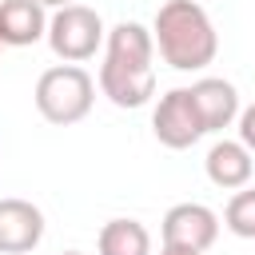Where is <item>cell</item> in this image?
<instances>
[{
    "instance_id": "9a60e30c",
    "label": "cell",
    "mask_w": 255,
    "mask_h": 255,
    "mask_svg": "<svg viewBox=\"0 0 255 255\" xmlns=\"http://www.w3.org/2000/svg\"><path fill=\"white\" fill-rule=\"evenodd\" d=\"M159 255H195V251H175V247H163Z\"/></svg>"
},
{
    "instance_id": "7c38bea8",
    "label": "cell",
    "mask_w": 255,
    "mask_h": 255,
    "mask_svg": "<svg viewBox=\"0 0 255 255\" xmlns=\"http://www.w3.org/2000/svg\"><path fill=\"white\" fill-rule=\"evenodd\" d=\"M100 255H151V235L135 219H112L100 227Z\"/></svg>"
},
{
    "instance_id": "9c48e42d",
    "label": "cell",
    "mask_w": 255,
    "mask_h": 255,
    "mask_svg": "<svg viewBox=\"0 0 255 255\" xmlns=\"http://www.w3.org/2000/svg\"><path fill=\"white\" fill-rule=\"evenodd\" d=\"M44 32H48V20L36 0H4L0 4V44L24 48V44H36Z\"/></svg>"
},
{
    "instance_id": "4fadbf2b",
    "label": "cell",
    "mask_w": 255,
    "mask_h": 255,
    "mask_svg": "<svg viewBox=\"0 0 255 255\" xmlns=\"http://www.w3.org/2000/svg\"><path fill=\"white\" fill-rule=\"evenodd\" d=\"M227 231L239 235V239H255V191H235L227 199Z\"/></svg>"
},
{
    "instance_id": "8fae6325",
    "label": "cell",
    "mask_w": 255,
    "mask_h": 255,
    "mask_svg": "<svg viewBox=\"0 0 255 255\" xmlns=\"http://www.w3.org/2000/svg\"><path fill=\"white\" fill-rule=\"evenodd\" d=\"M151 32L135 20H124L108 32V60L112 64H124V68H151Z\"/></svg>"
},
{
    "instance_id": "52a82bcc",
    "label": "cell",
    "mask_w": 255,
    "mask_h": 255,
    "mask_svg": "<svg viewBox=\"0 0 255 255\" xmlns=\"http://www.w3.org/2000/svg\"><path fill=\"white\" fill-rule=\"evenodd\" d=\"M100 88L116 108H143L151 100V92H155V72L151 68H124V64L104 60Z\"/></svg>"
},
{
    "instance_id": "8992f818",
    "label": "cell",
    "mask_w": 255,
    "mask_h": 255,
    "mask_svg": "<svg viewBox=\"0 0 255 255\" xmlns=\"http://www.w3.org/2000/svg\"><path fill=\"white\" fill-rule=\"evenodd\" d=\"M44 239V215L28 199H0V255H24Z\"/></svg>"
},
{
    "instance_id": "7a4b0ae2",
    "label": "cell",
    "mask_w": 255,
    "mask_h": 255,
    "mask_svg": "<svg viewBox=\"0 0 255 255\" xmlns=\"http://www.w3.org/2000/svg\"><path fill=\"white\" fill-rule=\"evenodd\" d=\"M92 100H96V84L76 64L48 68L36 80V108H40V116L48 124H76V120H84L92 112Z\"/></svg>"
},
{
    "instance_id": "277c9868",
    "label": "cell",
    "mask_w": 255,
    "mask_h": 255,
    "mask_svg": "<svg viewBox=\"0 0 255 255\" xmlns=\"http://www.w3.org/2000/svg\"><path fill=\"white\" fill-rule=\"evenodd\" d=\"M151 128H155V139L163 147H171V151L191 147L203 135V124H199V112L191 104V92L187 88H171L167 96H159L155 116H151Z\"/></svg>"
},
{
    "instance_id": "5b68a950",
    "label": "cell",
    "mask_w": 255,
    "mask_h": 255,
    "mask_svg": "<svg viewBox=\"0 0 255 255\" xmlns=\"http://www.w3.org/2000/svg\"><path fill=\"white\" fill-rule=\"evenodd\" d=\"M219 235V219L211 207L203 203H175L167 215H163V247H175V251H207Z\"/></svg>"
},
{
    "instance_id": "e0dca14e",
    "label": "cell",
    "mask_w": 255,
    "mask_h": 255,
    "mask_svg": "<svg viewBox=\"0 0 255 255\" xmlns=\"http://www.w3.org/2000/svg\"><path fill=\"white\" fill-rule=\"evenodd\" d=\"M64 255H84V251H64Z\"/></svg>"
},
{
    "instance_id": "2e32d148",
    "label": "cell",
    "mask_w": 255,
    "mask_h": 255,
    "mask_svg": "<svg viewBox=\"0 0 255 255\" xmlns=\"http://www.w3.org/2000/svg\"><path fill=\"white\" fill-rule=\"evenodd\" d=\"M36 4H40V8H44V4H60V8H64L68 0H36Z\"/></svg>"
},
{
    "instance_id": "3957f363",
    "label": "cell",
    "mask_w": 255,
    "mask_h": 255,
    "mask_svg": "<svg viewBox=\"0 0 255 255\" xmlns=\"http://www.w3.org/2000/svg\"><path fill=\"white\" fill-rule=\"evenodd\" d=\"M104 40V24H100V12L84 8V4H64L52 20H48V44L60 60L76 64V60H88L96 56Z\"/></svg>"
},
{
    "instance_id": "30bf717a",
    "label": "cell",
    "mask_w": 255,
    "mask_h": 255,
    "mask_svg": "<svg viewBox=\"0 0 255 255\" xmlns=\"http://www.w3.org/2000/svg\"><path fill=\"white\" fill-rule=\"evenodd\" d=\"M207 179L215 183V187H243L247 179H251V151L243 147V143H235V139H219V143H211V151H207Z\"/></svg>"
},
{
    "instance_id": "6da1fadb",
    "label": "cell",
    "mask_w": 255,
    "mask_h": 255,
    "mask_svg": "<svg viewBox=\"0 0 255 255\" xmlns=\"http://www.w3.org/2000/svg\"><path fill=\"white\" fill-rule=\"evenodd\" d=\"M155 44H159V56L179 68V72H195V68H207L215 60V28L207 20V12L195 4V0H167L159 12H155Z\"/></svg>"
},
{
    "instance_id": "ba28073f",
    "label": "cell",
    "mask_w": 255,
    "mask_h": 255,
    "mask_svg": "<svg viewBox=\"0 0 255 255\" xmlns=\"http://www.w3.org/2000/svg\"><path fill=\"white\" fill-rule=\"evenodd\" d=\"M187 92H191V104H195V112H199L203 131H223V128L239 116V96H235V88H231L227 80H219V76H203V80L191 84Z\"/></svg>"
},
{
    "instance_id": "5bb4252c",
    "label": "cell",
    "mask_w": 255,
    "mask_h": 255,
    "mask_svg": "<svg viewBox=\"0 0 255 255\" xmlns=\"http://www.w3.org/2000/svg\"><path fill=\"white\" fill-rule=\"evenodd\" d=\"M239 143H243L247 151H255V104L239 116Z\"/></svg>"
}]
</instances>
